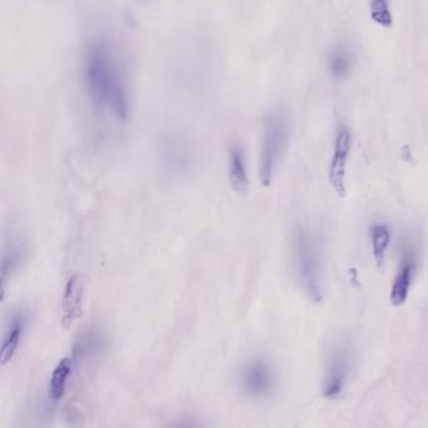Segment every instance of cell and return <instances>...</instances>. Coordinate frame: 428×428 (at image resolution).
<instances>
[{
  "instance_id": "14",
  "label": "cell",
  "mask_w": 428,
  "mask_h": 428,
  "mask_svg": "<svg viewBox=\"0 0 428 428\" xmlns=\"http://www.w3.org/2000/svg\"><path fill=\"white\" fill-rule=\"evenodd\" d=\"M391 229L384 223H377L370 228L372 252L378 268H382L386 262V252L391 243Z\"/></svg>"
},
{
  "instance_id": "18",
  "label": "cell",
  "mask_w": 428,
  "mask_h": 428,
  "mask_svg": "<svg viewBox=\"0 0 428 428\" xmlns=\"http://www.w3.org/2000/svg\"><path fill=\"white\" fill-rule=\"evenodd\" d=\"M142 1H143V0H142Z\"/></svg>"
},
{
  "instance_id": "15",
  "label": "cell",
  "mask_w": 428,
  "mask_h": 428,
  "mask_svg": "<svg viewBox=\"0 0 428 428\" xmlns=\"http://www.w3.org/2000/svg\"><path fill=\"white\" fill-rule=\"evenodd\" d=\"M329 70L336 78H344L351 72L353 66V59L349 51L346 48H336L329 55Z\"/></svg>"
},
{
  "instance_id": "17",
  "label": "cell",
  "mask_w": 428,
  "mask_h": 428,
  "mask_svg": "<svg viewBox=\"0 0 428 428\" xmlns=\"http://www.w3.org/2000/svg\"><path fill=\"white\" fill-rule=\"evenodd\" d=\"M168 428H201V426L194 420H181L173 423Z\"/></svg>"
},
{
  "instance_id": "12",
  "label": "cell",
  "mask_w": 428,
  "mask_h": 428,
  "mask_svg": "<svg viewBox=\"0 0 428 428\" xmlns=\"http://www.w3.org/2000/svg\"><path fill=\"white\" fill-rule=\"evenodd\" d=\"M28 256V244L22 237H12L4 245L1 258V277L3 286L21 268Z\"/></svg>"
},
{
  "instance_id": "8",
  "label": "cell",
  "mask_w": 428,
  "mask_h": 428,
  "mask_svg": "<svg viewBox=\"0 0 428 428\" xmlns=\"http://www.w3.org/2000/svg\"><path fill=\"white\" fill-rule=\"evenodd\" d=\"M349 366V356L346 347H337L331 352L328 362V372L324 381L323 394L327 399H334L343 391Z\"/></svg>"
},
{
  "instance_id": "10",
  "label": "cell",
  "mask_w": 428,
  "mask_h": 428,
  "mask_svg": "<svg viewBox=\"0 0 428 428\" xmlns=\"http://www.w3.org/2000/svg\"><path fill=\"white\" fill-rule=\"evenodd\" d=\"M28 323V317L27 313L23 310H16L8 323L7 331L4 334V340H3V346H1V353H0V360H1V366L5 367L9 362L13 360L18 347L21 345L23 334L25 332V327Z\"/></svg>"
},
{
  "instance_id": "6",
  "label": "cell",
  "mask_w": 428,
  "mask_h": 428,
  "mask_svg": "<svg viewBox=\"0 0 428 428\" xmlns=\"http://www.w3.org/2000/svg\"><path fill=\"white\" fill-rule=\"evenodd\" d=\"M274 387V373L270 366L262 360L250 362L241 375V388L249 397L262 399Z\"/></svg>"
},
{
  "instance_id": "3",
  "label": "cell",
  "mask_w": 428,
  "mask_h": 428,
  "mask_svg": "<svg viewBox=\"0 0 428 428\" xmlns=\"http://www.w3.org/2000/svg\"><path fill=\"white\" fill-rule=\"evenodd\" d=\"M290 135V123L286 111H274L264 120L259 176L265 187L270 185L279 163L286 153Z\"/></svg>"
},
{
  "instance_id": "2",
  "label": "cell",
  "mask_w": 428,
  "mask_h": 428,
  "mask_svg": "<svg viewBox=\"0 0 428 428\" xmlns=\"http://www.w3.org/2000/svg\"><path fill=\"white\" fill-rule=\"evenodd\" d=\"M294 272L304 293L313 303H320L324 297L322 244L308 227L299 226L292 236Z\"/></svg>"
},
{
  "instance_id": "13",
  "label": "cell",
  "mask_w": 428,
  "mask_h": 428,
  "mask_svg": "<svg viewBox=\"0 0 428 428\" xmlns=\"http://www.w3.org/2000/svg\"><path fill=\"white\" fill-rule=\"evenodd\" d=\"M73 362L69 357H63L54 367L49 382V397L53 401H60L66 396L68 378L72 373Z\"/></svg>"
},
{
  "instance_id": "9",
  "label": "cell",
  "mask_w": 428,
  "mask_h": 428,
  "mask_svg": "<svg viewBox=\"0 0 428 428\" xmlns=\"http://www.w3.org/2000/svg\"><path fill=\"white\" fill-rule=\"evenodd\" d=\"M84 286L79 276H72L68 280L62 299V325L69 328L82 316Z\"/></svg>"
},
{
  "instance_id": "4",
  "label": "cell",
  "mask_w": 428,
  "mask_h": 428,
  "mask_svg": "<svg viewBox=\"0 0 428 428\" xmlns=\"http://www.w3.org/2000/svg\"><path fill=\"white\" fill-rule=\"evenodd\" d=\"M158 162L162 173L173 180L188 178L197 165L195 143L180 129H170L158 143Z\"/></svg>"
},
{
  "instance_id": "16",
  "label": "cell",
  "mask_w": 428,
  "mask_h": 428,
  "mask_svg": "<svg viewBox=\"0 0 428 428\" xmlns=\"http://www.w3.org/2000/svg\"><path fill=\"white\" fill-rule=\"evenodd\" d=\"M370 18L381 27L390 29L393 25L391 10L387 0H370Z\"/></svg>"
},
{
  "instance_id": "11",
  "label": "cell",
  "mask_w": 428,
  "mask_h": 428,
  "mask_svg": "<svg viewBox=\"0 0 428 428\" xmlns=\"http://www.w3.org/2000/svg\"><path fill=\"white\" fill-rule=\"evenodd\" d=\"M227 170H229V179L234 191L239 196H247L250 188L249 182L248 165L244 149L234 144L229 149L227 153Z\"/></svg>"
},
{
  "instance_id": "7",
  "label": "cell",
  "mask_w": 428,
  "mask_h": 428,
  "mask_svg": "<svg viewBox=\"0 0 428 428\" xmlns=\"http://www.w3.org/2000/svg\"><path fill=\"white\" fill-rule=\"evenodd\" d=\"M417 269V258L412 250H406L402 253V259L399 263V272L396 273L392 282L391 299L392 306L399 307L406 303L410 289L414 282V273Z\"/></svg>"
},
{
  "instance_id": "5",
  "label": "cell",
  "mask_w": 428,
  "mask_h": 428,
  "mask_svg": "<svg viewBox=\"0 0 428 428\" xmlns=\"http://www.w3.org/2000/svg\"><path fill=\"white\" fill-rule=\"evenodd\" d=\"M353 144V134L346 126H340L336 134L331 164H329V183L339 197L347 196V165Z\"/></svg>"
},
{
  "instance_id": "1",
  "label": "cell",
  "mask_w": 428,
  "mask_h": 428,
  "mask_svg": "<svg viewBox=\"0 0 428 428\" xmlns=\"http://www.w3.org/2000/svg\"><path fill=\"white\" fill-rule=\"evenodd\" d=\"M118 45L108 36L90 37L83 46L81 77L86 96L95 111L127 122L131 92Z\"/></svg>"
}]
</instances>
